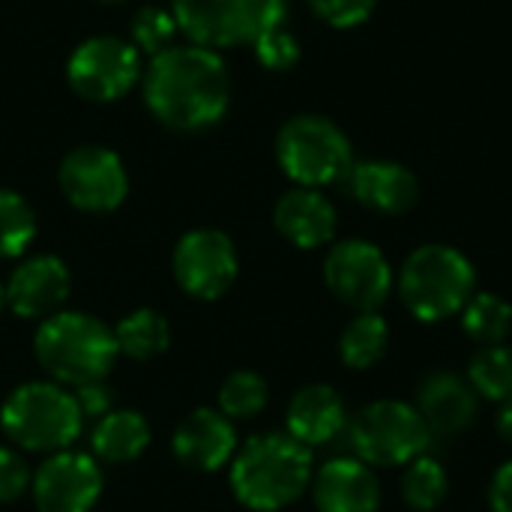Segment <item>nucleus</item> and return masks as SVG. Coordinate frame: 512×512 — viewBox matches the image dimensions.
I'll use <instances>...</instances> for the list:
<instances>
[{
	"mask_svg": "<svg viewBox=\"0 0 512 512\" xmlns=\"http://www.w3.org/2000/svg\"><path fill=\"white\" fill-rule=\"evenodd\" d=\"M144 99L153 117L177 132L216 126L231 105V75L219 51L204 45H171L144 72Z\"/></svg>",
	"mask_w": 512,
	"mask_h": 512,
	"instance_id": "nucleus-1",
	"label": "nucleus"
},
{
	"mask_svg": "<svg viewBox=\"0 0 512 512\" xmlns=\"http://www.w3.org/2000/svg\"><path fill=\"white\" fill-rule=\"evenodd\" d=\"M312 483V450L288 432L255 435L234 456L231 489L255 512H276L294 504Z\"/></svg>",
	"mask_w": 512,
	"mask_h": 512,
	"instance_id": "nucleus-2",
	"label": "nucleus"
},
{
	"mask_svg": "<svg viewBox=\"0 0 512 512\" xmlns=\"http://www.w3.org/2000/svg\"><path fill=\"white\" fill-rule=\"evenodd\" d=\"M477 294V273L468 255L444 243L414 249L399 270V297L405 309L426 324L453 318Z\"/></svg>",
	"mask_w": 512,
	"mask_h": 512,
	"instance_id": "nucleus-3",
	"label": "nucleus"
},
{
	"mask_svg": "<svg viewBox=\"0 0 512 512\" xmlns=\"http://www.w3.org/2000/svg\"><path fill=\"white\" fill-rule=\"evenodd\" d=\"M117 354L114 330L84 312H57L36 330V357L63 384L102 381Z\"/></svg>",
	"mask_w": 512,
	"mask_h": 512,
	"instance_id": "nucleus-4",
	"label": "nucleus"
},
{
	"mask_svg": "<svg viewBox=\"0 0 512 512\" xmlns=\"http://www.w3.org/2000/svg\"><path fill=\"white\" fill-rule=\"evenodd\" d=\"M276 159L297 186L321 189L348 177L354 147L330 117L297 114L276 135Z\"/></svg>",
	"mask_w": 512,
	"mask_h": 512,
	"instance_id": "nucleus-5",
	"label": "nucleus"
},
{
	"mask_svg": "<svg viewBox=\"0 0 512 512\" xmlns=\"http://www.w3.org/2000/svg\"><path fill=\"white\" fill-rule=\"evenodd\" d=\"M81 408L72 393L57 384L33 381L18 387L0 411L3 432L21 444L24 450L36 453H60L81 432Z\"/></svg>",
	"mask_w": 512,
	"mask_h": 512,
	"instance_id": "nucleus-6",
	"label": "nucleus"
},
{
	"mask_svg": "<svg viewBox=\"0 0 512 512\" xmlns=\"http://www.w3.org/2000/svg\"><path fill=\"white\" fill-rule=\"evenodd\" d=\"M180 33L204 48L252 45L267 30L285 24L288 0H171Z\"/></svg>",
	"mask_w": 512,
	"mask_h": 512,
	"instance_id": "nucleus-7",
	"label": "nucleus"
},
{
	"mask_svg": "<svg viewBox=\"0 0 512 512\" xmlns=\"http://www.w3.org/2000/svg\"><path fill=\"white\" fill-rule=\"evenodd\" d=\"M348 435L357 459L378 468L408 465L417 456H423L432 441V432L423 423L420 411L396 399H381L366 405L354 417Z\"/></svg>",
	"mask_w": 512,
	"mask_h": 512,
	"instance_id": "nucleus-8",
	"label": "nucleus"
},
{
	"mask_svg": "<svg viewBox=\"0 0 512 512\" xmlns=\"http://www.w3.org/2000/svg\"><path fill=\"white\" fill-rule=\"evenodd\" d=\"M66 78L81 99L114 102L138 84L141 51L117 36L84 39L66 63Z\"/></svg>",
	"mask_w": 512,
	"mask_h": 512,
	"instance_id": "nucleus-9",
	"label": "nucleus"
},
{
	"mask_svg": "<svg viewBox=\"0 0 512 512\" xmlns=\"http://www.w3.org/2000/svg\"><path fill=\"white\" fill-rule=\"evenodd\" d=\"M327 288L357 312H378L393 291V267L369 240H342L324 261Z\"/></svg>",
	"mask_w": 512,
	"mask_h": 512,
	"instance_id": "nucleus-10",
	"label": "nucleus"
},
{
	"mask_svg": "<svg viewBox=\"0 0 512 512\" xmlns=\"http://www.w3.org/2000/svg\"><path fill=\"white\" fill-rule=\"evenodd\" d=\"M60 189L66 201L87 213H108L123 204L129 177L120 156L99 144H84L60 162Z\"/></svg>",
	"mask_w": 512,
	"mask_h": 512,
	"instance_id": "nucleus-11",
	"label": "nucleus"
},
{
	"mask_svg": "<svg viewBox=\"0 0 512 512\" xmlns=\"http://www.w3.org/2000/svg\"><path fill=\"white\" fill-rule=\"evenodd\" d=\"M174 276L180 288L198 300L222 297L237 279V249L231 237L216 228L183 234L174 249Z\"/></svg>",
	"mask_w": 512,
	"mask_h": 512,
	"instance_id": "nucleus-12",
	"label": "nucleus"
},
{
	"mask_svg": "<svg viewBox=\"0 0 512 512\" xmlns=\"http://www.w3.org/2000/svg\"><path fill=\"white\" fill-rule=\"evenodd\" d=\"M102 492L96 462L75 450L54 453L33 480V498L42 512H90Z\"/></svg>",
	"mask_w": 512,
	"mask_h": 512,
	"instance_id": "nucleus-13",
	"label": "nucleus"
},
{
	"mask_svg": "<svg viewBox=\"0 0 512 512\" xmlns=\"http://www.w3.org/2000/svg\"><path fill=\"white\" fill-rule=\"evenodd\" d=\"M345 183L366 210H375L381 216H402L420 201V180L411 168L393 159L354 162Z\"/></svg>",
	"mask_w": 512,
	"mask_h": 512,
	"instance_id": "nucleus-14",
	"label": "nucleus"
},
{
	"mask_svg": "<svg viewBox=\"0 0 512 512\" xmlns=\"http://www.w3.org/2000/svg\"><path fill=\"white\" fill-rule=\"evenodd\" d=\"M429 426L432 438H453L465 432L480 411V396L471 387L468 378L456 372H429L417 387V405H414Z\"/></svg>",
	"mask_w": 512,
	"mask_h": 512,
	"instance_id": "nucleus-15",
	"label": "nucleus"
},
{
	"mask_svg": "<svg viewBox=\"0 0 512 512\" xmlns=\"http://www.w3.org/2000/svg\"><path fill=\"white\" fill-rule=\"evenodd\" d=\"M69 297V270L54 255L27 258L6 285V303L21 318H51Z\"/></svg>",
	"mask_w": 512,
	"mask_h": 512,
	"instance_id": "nucleus-16",
	"label": "nucleus"
},
{
	"mask_svg": "<svg viewBox=\"0 0 512 512\" xmlns=\"http://www.w3.org/2000/svg\"><path fill=\"white\" fill-rule=\"evenodd\" d=\"M312 495L321 512H378L381 507L378 477L357 456L327 462L315 474Z\"/></svg>",
	"mask_w": 512,
	"mask_h": 512,
	"instance_id": "nucleus-17",
	"label": "nucleus"
},
{
	"mask_svg": "<svg viewBox=\"0 0 512 512\" xmlns=\"http://www.w3.org/2000/svg\"><path fill=\"white\" fill-rule=\"evenodd\" d=\"M237 450V435L222 411L198 408L174 432V453L183 465L195 471L222 468Z\"/></svg>",
	"mask_w": 512,
	"mask_h": 512,
	"instance_id": "nucleus-18",
	"label": "nucleus"
},
{
	"mask_svg": "<svg viewBox=\"0 0 512 512\" xmlns=\"http://www.w3.org/2000/svg\"><path fill=\"white\" fill-rule=\"evenodd\" d=\"M273 222L285 240H291L300 249H318L327 246L336 237V207L318 192V189H288L273 210Z\"/></svg>",
	"mask_w": 512,
	"mask_h": 512,
	"instance_id": "nucleus-19",
	"label": "nucleus"
},
{
	"mask_svg": "<svg viewBox=\"0 0 512 512\" xmlns=\"http://www.w3.org/2000/svg\"><path fill=\"white\" fill-rule=\"evenodd\" d=\"M348 423L342 396L327 384H309L288 405V435L303 447L330 444Z\"/></svg>",
	"mask_w": 512,
	"mask_h": 512,
	"instance_id": "nucleus-20",
	"label": "nucleus"
},
{
	"mask_svg": "<svg viewBox=\"0 0 512 512\" xmlns=\"http://www.w3.org/2000/svg\"><path fill=\"white\" fill-rule=\"evenodd\" d=\"M90 444L102 462H132L150 444V426L135 411H108L105 417H99Z\"/></svg>",
	"mask_w": 512,
	"mask_h": 512,
	"instance_id": "nucleus-21",
	"label": "nucleus"
},
{
	"mask_svg": "<svg viewBox=\"0 0 512 512\" xmlns=\"http://www.w3.org/2000/svg\"><path fill=\"white\" fill-rule=\"evenodd\" d=\"M390 348V324L378 312H360L339 339L342 363L363 372L372 369Z\"/></svg>",
	"mask_w": 512,
	"mask_h": 512,
	"instance_id": "nucleus-22",
	"label": "nucleus"
},
{
	"mask_svg": "<svg viewBox=\"0 0 512 512\" xmlns=\"http://www.w3.org/2000/svg\"><path fill=\"white\" fill-rule=\"evenodd\" d=\"M114 342L117 351H123L132 360H150L156 354H162L171 342V330L168 321L153 312V309H138L132 315H126L117 327H114Z\"/></svg>",
	"mask_w": 512,
	"mask_h": 512,
	"instance_id": "nucleus-23",
	"label": "nucleus"
},
{
	"mask_svg": "<svg viewBox=\"0 0 512 512\" xmlns=\"http://www.w3.org/2000/svg\"><path fill=\"white\" fill-rule=\"evenodd\" d=\"M462 315V330L480 345H504L512 330V306L498 294H474Z\"/></svg>",
	"mask_w": 512,
	"mask_h": 512,
	"instance_id": "nucleus-24",
	"label": "nucleus"
},
{
	"mask_svg": "<svg viewBox=\"0 0 512 512\" xmlns=\"http://www.w3.org/2000/svg\"><path fill=\"white\" fill-rule=\"evenodd\" d=\"M447 489H450V477L438 459L423 453L414 462H408V468L402 474V498L411 510H438L447 498Z\"/></svg>",
	"mask_w": 512,
	"mask_h": 512,
	"instance_id": "nucleus-25",
	"label": "nucleus"
},
{
	"mask_svg": "<svg viewBox=\"0 0 512 512\" xmlns=\"http://www.w3.org/2000/svg\"><path fill=\"white\" fill-rule=\"evenodd\" d=\"M468 381L477 396L492 402L512 399V348L510 345H486L471 357Z\"/></svg>",
	"mask_w": 512,
	"mask_h": 512,
	"instance_id": "nucleus-26",
	"label": "nucleus"
},
{
	"mask_svg": "<svg viewBox=\"0 0 512 512\" xmlns=\"http://www.w3.org/2000/svg\"><path fill=\"white\" fill-rule=\"evenodd\" d=\"M36 237V216L30 204L12 192L0 189V258H18Z\"/></svg>",
	"mask_w": 512,
	"mask_h": 512,
	"instance_id": "nucleus-27",
	"label": "nucleus"
},
{
	"mask_svg": "<svg viewBox=\"0 0 512 512\" xmlns=\"http://www.w3.org/2000/svg\"><path fill=\"white\" fill-rule=\"evenodd\" d=\"M267 405V381L258 372H234L219 390V411L228 420H249Z\"/></svg>",
	"mask_w": 512,
	"mask_h": 512,
	"instance_id": "nucleus-28",
	"label": "nucleus"
},
{
	"mask_svg": "<svg viewBox=\"0 0 512 512\" xmlns=\"http://www.w3.org/2000/svg\"><path fill=\"white\" fill-rule=\"evenodd\" d=\"M180 33L174 12L162 6H144L132 18V45L150 57L168 51L174 45V36Z\"/></svg>",
	"mask_w": 512,
	"mask_h": 512,
	"instance_id": "nucleus-29",
	"label": "nucleus"
},
{
	"mask_svg": "<svg viewBox=\"0 0 512 512\" xmlns=\"http://www.w3.org/2000/svg\"><path fill=\"white\" fill-rule=\"evenodd\" d=\"M252 48H255L258 63L264 69H270V72H288V69H294L300 63V42L285 24H279V27L267 30L264 36H258L252 42Z\"/></svg>",
	"mask_w": 512,
	"mask_h": 512,
	"instance_id": "nucleus-30",
	"label": "nucleus"
},
{
	"mask_svg": "<svg viewBox=\"0 0 512 512\" xmlns=\"http://www.w3.org/2000/svg\"><path fill=\"white\" fill-rule=\"evenodd\" d=\"M306 3L324 24H330L336 30L360 27L378 9V0H306Z\"/></svg>",
	"mask_w": 512,
	"mask_h": 512,
	"instance_id": "nucleus-31",
	"label": "nucleus"
},
{
	"mask_svg": "<svg viewBox=\"0 0 512 512\" xmlns=\"http://www.w3.org/2000/svg\"><path fill=\"white\" fill-rule=\"evenodd\" d=\"M30 483V474H27V465L18 453L12 450H3L0 447V501H15L24 495Z\"/></svg>",
	"mask_w": 512,
	"mask_h": 512,
	"instance_id": "nucleus-32",
	"label": "nucleus"
},
{
	"mask_svg": "<svg viewBox=\"0 0 512 512\" xmlns=\"http://www.w3.org/2000/svg\"><path fill=\"white\" fill-rule=\"evenodd\" d=\"M75 402H78L84 417H105L111 411V390L102 381L81 384L78 393H75Z\"/></svg>",
	"mask_w": 512,
	"mask_h": 512,
	"instance_id": "nucleus-33",
	"label": "nucleus"
},
{
	"mask_svg": "<svg viewBox=\"0 0 512 512\" xmlns=\"http://www.w3.org/2000/svg\"><path fill=\"white\" fill-rule=\"evenodd\" d=\"M489 504L495 512H512V459L495 471L489 486Z\"/></svg>",
	"mask_w": 512,
	"mask_h": 512,
	"instance_id": "nucleus-34",
	"label": "nucleus"
},
{
	"mask_svg": "<svg viewBox=\"0 0 512 512\" xmlns=\"http://www.w3.org/2000/svg\"><path fill=\"white\" fill-rule=\"evenodd\" d=\"M498 435L512 444V399L510 402H504V408H501V414H498Z\"/></svg>",
	"mask_w": 512,
	"mask_h": 512,
	"instance_id": "nucleus-35",
	"label": "nucleus"
},
{
	"mask_svg": "<svg viewBox=\"0 0 512 512\" xmlns=\"http://www.w3.org/2000/svg\"><path fill=\"white\" fill-rule=\"evenodd\" d=\"M3 306H6V288L0 285V309H3Z\"/></svg>",
	"mask_w": 512,
	"mask_h": 512,
	"instance_id": "nucleus-36",
	"label": "nucleus"
},
{
	"mask_svg": "<svg viewBox=\"0 0 512 512\" xmlns=\"http://www.w3.org/2000/svg\"><path fill=\"white\" fill-rule=\"evenodd\" d=\"M102 3H120V0H102Z\"/></svg>",
	"mask_w": 512,
	"mask_h": 512,
	"instance_id": "nucleus-37",
	"label": "nucleus"
}]
</instances>
